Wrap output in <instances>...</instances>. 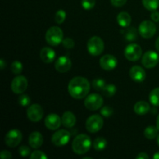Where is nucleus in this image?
<instances>
[{
    "instance_id": "nucleus-1",
    "label": "nucleus",
    "mask_w": 159,
    "mask_h": 159,
    "mask_svg": "<svg viewBox=\"0 0 159 159\" xmlns=\"http://www.w3.org/2000/svg\"><path fill=\"white\" fill-rule=\"evenodd\" d=\"M68 89L71 97L75 99H82L89 93V82L85 78L77 76L70 81Z\"/></svg>"
},
{
    "instance_id": "nucleus-2",
    "label": "nucleus",
    "mask_w": 159,
    "mask_h": 159,
    "mask_svg": "<svg viewBox=\"0 0 159 159\" xmlns=\"http://www.w3.org/2000/svg\"><path fill=\"white\" fill-rule=\"evenodd\" d=\"M91 146V138L85 134L77 135L73 140L72 144H71L73 152L79 155H85V153H87L89 151Z\"/></svg>"
},
{
    "instance_id": "nucleus-3",
    "label": "nucleus",
    "mask_w": 159,
    "mask_h": 159,
    "mask_svg": "<svg viewBox=\"0 0 159 159\" xmlns=\"http://www.w3.org/2000/svg\"><path fill=\"white\" fill-rule=\"evenodd\" d=\"M46 41L51 46H57L63 41V31L58 26H51L46 32Z\"/></svg>"
},
{
    "instance_id": "nucleus-4",
    "label": "nucleus",
    "mask_w": 159,
    "mask_h": 159,
    "mask_svg": "<svg viewBox=\"0 0 159 159\" xmlns=\"http://www.w3.org/2000/svg\"><path fill=\"white\" fill-rule=\"evenodd\" d=\"M87 50L93 56H99L104 50V42L99 37H91L87 43Z\"/></svg>"
},
{
    "instance_id": "nucleus-5",
    "label": "nucleus",
    "mask_w": 159,
    "mask_h": 159,
    "mask_svg": "<svg viewBox=\"0 0 159 159\" xmlns=\"http://www.w3.org/2000/svg\"><path fill=\"white\" fill-rule=\"evenodd\" d=\"M103 126V120L98 114L90 116L85 122L86 130L90 133H96L102 129Z\"/></svg>"
},
{
    "instance_id": "nucleus-6",
    "label": "nucleus",
    "mask_w": 159,
    "mask_h": 159,
    "mask_svg": "<svg viewBox=\"0 0 159 159\" xmlns=\"http://www.w3.org/2000/svg\"><path fill=\"white\" fill-rule=\"evenodd\" d=\"M124 55L130 61H137L142 55V49L137 43H130L124 50Z\"/></svg>"
},
{
    "instance_id": "nucleus-7",
    "label": "nucleus",
    "mask_w": 159,
    "mask_h": 159,
    "mask_svg": "<svg viewBox=\"0 0 159 159\" xmlns=\"http://www.w3.org/2000/svg\"><path fill=\"white\" fill-rule=\"evenodd\" d=\"M71 138V134L66 130H59L51 137V142L56 147L66 145Z\"/></svg>"
},
{
    "instance_id": "nucleus-8",
    "label": "nucleus",
    "mask_w": 159,
    "mask_h": 159,
    "mask_svg": "<svg viewBox=\"0 0 159 159\" xmlns=\"http://www.w3.org/2000/svg\"><path fill=\"white\" fill-rule=\"evenodd\" d=\"M140 35L146 39L152 38L156 33V26L155 23L149 20H144L141 22L138 28Z\"/></svg>"
},
{
    "instance_id": "nucleus-9",
    "label": "nucleus",
    "mask_w": 159,
    "mask_h": 159,
    "mask_svg": "<svg viewBox=\"0 0 159 159\" xmlns=\"http://www.w3.org/2000/svg\"><path fill=\"white\" fill-rule=\"evenodd\" d=\"M84 104L88 110H97L102 107L103 104V99L100 95L93 93L85 98Z\"/></svg>"
},
{
    "instance_id": "nucleus-10",
    "label": "nucleus",
    "mask_w": 159,
    "mask_h": 159,
    "mask_svg": "<svg viewBox=\"0 0 159 159\" xmlns=\"http://www.w3.org/2000/svg\"><path fill=\"white\" fill-rule=\"evenodd\" d=\"M22 138H23V135H22L21 131L17 129H12L6 134L5 143L8 147L15 148L21 142Z\"/></svg>"
},
{
    "instance_id": "nucleus-11",
    "label": "nucleus",
    "mask_w": 159,
    "mask_h": 159,
    "mask_svg": "<svg viewBox=\"0 0 159 159\" xmlns=\"http://www.w3.org/2000/svg\"><path fill=\"white\" fill-rule=\"evenodd\" d=\"M28 82L26 77L23 75L16 76L11 82V89L16 94H22L26 90Z\"/></svg>"
},
{
    "instance_id": "nucleus-12",
    "label": "nucleus",
    "mask_w": 159,
    "mask_h": 159,
    "mask_svg": "<svg viewBox=\"0 0 159 159\" xmlns=\"http://www.w3.org/2000/svg\"><path fill=\"white\" fill-rule=\"evenodd\" d=\"M28 119L32 122H38L43 118V110L41 106L38 104H33L26 111Z\"/></svg>"
},
{
    "instance_id": "nucleus-13",
    "label": "nucleus",
    "mask_w": 159,
    "mask_h": 159,
    "mask_svg": "<svg viewBox=\"0 0 159 159\" xmlns=\"http://www.w3.org/2000/svg\"><path fill=\"white\" fill-rule=\"evenodd\" d=\"M159 61V56L156 52L153 51H149L144 53L142 57L141 63L145 68H155Z\"/></svg>"
},
{
    "instance_id": "nucleus-14",
    "label": "nucleus",
    "mask_w": 159,
    "mask_h": 159,
    "mask_svg": "<svg viewBox=\"0 0 159 159\" xmlns=\"http://www.w3.org/2000/svg\"><path fill=\"white\" fill-rule=\"evenodd\" d=\"M99 65L102 69L111 71L117 65V59L111 54H105L99 60Z\"/></svg>"
},
{
    "instance_id": "nucleus-15",
    "label": "nucleus",
    "mask_w": 159,
    "mask_h": 159,
    "mask_svg": "<svg viewBox=\"0 0 159 159\" xmlns=\"http://www.w3.org/2000/svg\"><path fill=\"white\" fill-rule=\"evenodd\" d=\"M45 126L48 130H56L61 127L62 124L61 118L55 113H51L47 116L44 120Z\"/></svg>"
},
{
    "instance_id": "nucleus-16",
    "label": "nucleus",
    "mask_w": 159,
    "mask_h": 159,
    "mask_svg": "<svg viewBox=\"0 0 159 159\" xmlns=\"http://www.w3.org/2000/svg\"><path fill=\"white\" fill-rule=\"evenodd\" d=\"M54 68L58 72L65 73L71 68V61L67 56H61L56 60Z\"/></svg>"
},
{
    "instance_id": "nucleus-17",
    "label": "nucleus",
    "mask_w": 159,
    "mask_h": 159,
    "mask_svg": "<svg viewBox=\"0 0 159 159\" xmlns=\"http://www.w3.org/2000/svg\"><path fill=\"white\" fill-rule=\"evenodd\" d=\"M130 77L131 78L132 80L137 82H142L145 80L146 79V73L145 71L138 65H134L130 69Z\"/></svg>"
},
{
    "instance_id": "nucleus-18",
    "label": "nucleus",
    "mask_w": 159,
    "mask_h": 159,
    "mask_svg": "<svg viewBox=\"0 0 159 159\" xmlns=\"http://www.w3.org/2000/svg\"><path fill=\"white\" fill-rule=\"evenodd\" d=\"M40 58L43 61L44 63L49 64L54 61L56 57V53L52 48H48V47H45V48H42L40 51Z\"/></svg>"
},
{
    "instance_id": "nucleus-19",
    "label": "nucleus",
    "mask_w": 159,
    "mask_h": 159,
    "mask_svg": "<svg viewBox=\"0 0 159 159\" xmlns=\"http://www.w3.org/2000/svg\"><path fill=\"white\" fill-rule=\"evenodd\" d=\"M43 143V138L40 132L34 131L29 136V144L32 148H39Z\"/></svg>"
},
{
    "instance_id": "nucleus-20",
    "label": "nucleus",
    "mask_w": 159,
    "mask_h": 159,
    "mask_svg": "<svg viewBox=\"0 0 159 159\" xmlns=\"http://www.w3.org/2000/svg\"><path fill=\"white\" fill-rule=\"evenodd\" d=\"M62 124L67 128H71L76 123V117L71 112L66 111L64 113L61 118Z\"/></svg>"
},
{
    "instance_id": "nucleus-21",
    "label": "nucleus",
    "mask_w": 159,
    "mask_h": 159,
    "mask_svg": "<svg viewBox=\"0 0 159 159\" xmlns=\"http://www.w3.org/2000/svg\"><path fill=\"white\" fill-rule=\"evenodd\" d=\"M134 110L138 115H145L150 110V105L145 101H139L135 103Z\"/></svg>"
},
{
    "instance_id": "nucleus-22",
    "label": "nucleus",
    "mask_w": 159,
    "mask_h": 159,
    "mask_svg": "<svg viewBox=\"0 0 159 159\" xmlns=\"http://www.w3.org/2000/svg\"><path fill=\"white\" fill-rule=\"evenodd\" d=\"M116 20H117L118 24L122 27H127L130 25L131 23V17H130V14L127 13L126 12H120L116 17Z\"/></svg>"
},
{
    "instance_id": "nucleus-23",
    "label": "nucleus",
    "mask_w": 159,
    "mask_h": 159,
    "mask_svg": "<svg viewBox=\"0 0 159 159\" xmlns=\"http://www.w3.org/2000/svg\"><path fill=\"white\" fill-rule=\"evenodd\" d=\"M158 130H159L157 127H155V126H148L144 130V136L148 139H155L156 137H158Z\"/></svg>"
},
{
    "instance_id": "nucleus-24",
    "label": "nucleus",
    "mask_w": 159,
    "mask_h": 159,
    "mask_svg": "<svg viewBox=\"0 0 159 159\" xmlns=\"http://www.w3.org/2000/svg\"><path fill=\"white\" fill-rule=\"evenodd\" d=\"M93 148L96 151H102L107 148V140L102 137H99V138H96L93 143Z\"/></svg>"
},
{
    "instance_id": "nucleus-25",
    "label": "nucleus",
    "mask_w": 159,
    "mask_h": 159,
    "mask_svg": "<svg viewBox=\"0 0 159 159\" xmlns=\"http://www.w3.org/2000/svg\"><path fill=\"white\" fill-rule=\"evenodd\" d=\"M143 6L149 11L156 10L159 6V0H142Z\"/></svg>"
},
{
    "instance_id": "nucleus-26",
    "label": "nucleus",
    "mask_w": 159,
    "mask_h": 159,
    "mask_svg": "<svg viewBox=\"0 0 159 159\" xmlns=\"http://www.w3.org/2000/svg\"><path fill=\"white\" fill-rule=\"evenodd\" d=\"M149 100L152 105L159 107V88H155L149 94Z\"/></svg>"
},
{
    "instance_id": "nucleus-27",
    "label": "nucleus",
    "mask_w": 159,
    "mask_h": 159,
    "mask_svg": "<svg viewBox=\"0 0 159 159\" xmlns=\"http://www.w3.org/2000/svg\"><path fill=\"white\" fill-rule=\"evenodd\" d=\"M102 93L103 96H107V97H112L114 96L116 93V87L113 84H108L106 85L103 89L102 90Z\"/></svg>"
},
{
    "instance_id": "nucleus-28",
    "label": "nucleus",
    "mask_w": 159,
    "mask_h": 159,
    "mask_svg": "<svg viewBox=\"0 0 159 159\" xmlns=\"http://www.w3.org/2000/svg\"><path fill=\"white\" fill-rule=\"evenodd\" d=\"M92 85H93V87L96 90H97V91H102L107 84H106L105 80H103L102 79H95L92 82Z\"/></svg>"
},
{
    "instance_id": "nucleus-29",
    "label": "nucleus",
    "mask_w": 159,
    "mask_h": 159,
    "mask_svg": "<svg viewBox=\"0 0 159 159\" xmlns=\"http://www.w3.org/2000/svg\"><path fill=\"white\" fill-rule=\"evenodd\" d=\"M11 71L13 74L19 75L23 71V65L19 61H15L11 65Z\"/></svg>"
},
{
    "instance_id": "nucleus-30",
    "label": "nucleus",
    "mask_w": 159,
    "mask_h": 159,
    "mask_svg": "<svg viewBox=\"0 0 159 159\" xmlns=\"http://www.w3.org/2000/svg\"><path fill=\"white\" fill-rule=\"evenodd\" d=\"M66 18V12L63 9H59L55 14V22L57 24H61L64 23Z\"/></svg>"
},
{
    "instance_id": "nucleus-31",
    "label": "nucleus",
    "mask_w": 159,
    "mask_h": 159,
    "mask_svg": "<svg viewBox=\"0 0 159 159\" xmlns=\"http://www.w3.org/2000/svg\"><path fill=\"white\" fill-rule=\"evenodd\" d=\"M30 98L29 97L28 95L23 94L21 95L20 96H19L18 98V102L20 105H21L22 107H27L30 103Z\"/></svg>"
},
{
    "instance_id": "nucleus-32",
    "label": "nucleus",
    "mask_w": 159,
    "mask_h": 159,
    "mask_svg": "<svg viewBox=\"0 0 159 159\" xmlns=\"http://www.w3.org/2000/svg\"><path fill=\"white\" fill-rule=\"evenodd\" d=\"M96 5V0H82V6L85 10H90Z\"/></svg>"
},
{
    "instance_id": "nucleus-33",
    "label": "nucleus",
    "mask_w": 159,
    "mask_h": 159,
    "mask_svg": "<svg viewBox=\"0 0 159 159\" xmlns=\"http://www.w3.org/2000/svg\"><path fill=\"white\" fill-rule=\"evenodd\" d=\"M30 158L31 159H47L48 156L46 155V154L44 152H41V151H35V152H33L30 155Z\"/></svg>"
},
{
    "instance_id": "nucleus-34",
    "label": "nucleus",
    "mask_w": 159,
    "mask_h": 159,
    "mask_svg": "<svg viewBox=\"0 0 159 159\" xmlns=\"http://www.w3.org/2000/svg\"><path fill=\"white\" fill-rule=\"evenodd\" d=\"M100 113L102 116H105V117H110V116H112V114L113 113V108H111L109 106H106L103 107L100 110Z\"/></svg>"
},
{
    "instance_id": "nucleus-35",
    "label": "nucleus",
    "mask_w": 159,
    "mask_h": 159,
    "mask_svg": "<svg viewBox=\"0 0 159 159\" xmlns=\"http://www.w3.org/2000/svg\"><path fill=\"white\" fill-rule=\"evenodd\" d=\"M18 152L21 156L26 157L28 155H30V148L29 147H27V146L23 145L19 148Z\"/></svg>"
},
{
    "instance_id": "nucleus-36",
    "label": "nucleus",
    "mask_w": 159,
    "mask_h": 159,
    "mask_svg": "<svg viewBox=\"0 0 159 159\" xmlns=\"http://www.w3.org/2000/svg\"><path fill=\"white\" fill-rule=\"evenodd\" d=\"M62 43H63L64 47L68 49H71L75 46V41L71 38H65L62 41Z\"/></svg>"
},
{
    "instance_id": "nucleus-37",
    "label": "nucleus",
    "mask_w": 159,
    "mask_h": 159,
    "mask_svg": "<svg viewBox=\"0 0 159 159\" xmlns=\"http://www.w3.org/2000/svg\"><path fill=\"white\" fill-rule=\"evenodd\" d=\"M137 37L136 33H135V30L134 28H132V30H128V32L126 34V38L128 40H135Z\"/></svg>"
},
{
    "instance_id": "nucleus-38",
    "label": "nucleus",
    "mask_w": 159,
    "mask_h": 159,
    "mask_svg": "<svg viewBox=\"0 0 159 159\" xmlns=\"http://www.w3.org/2000/svg\"><path fill=\"white\" fill-rule=\"evenodd\" d=\"M127 0H110V2L113 6L116 7H121L126 4Z\"/></svg>"
},
{
    "instance_id": "nucleus-39",
    "label": "nucleus",
    "mask_w": 159,
    "mask_h": 159,
    "mask_svg": "<svg viewBox=\"0 0 159 159\" xmlns=\"http://www.w3.org/2000/svg\"><path fill=\"white\" fill-rule=\"evenodd\" d=\"M0 158H2V159H8V158H12V155H11V153L8 151H2L0 153Z\"/></svg>"
},
{
    "instance_id": "nucleus-40",
    "label": "nucleus",
    "mask_w": 159,
    "mask_h": 159,
    "mask_svg": "<svg viewBox=\"0 0 159 159\" xmlns=\"http://www.w3.org/2000/svg\"><path fill=\"white\" fill-rule=\"evenodd\" d=\"M151 18L155 23H158L159 22V12H157L156 10L152 11V14H151Z\"/></svg>"
},
{
    "instance_id": "nucleus-41",
    "label": "nucleus",
    "mask_w": 159,
    "mask_h": 159,
    "mask_svg": "<svg viewBox=\"0 0 159 159\" xmlns=\"http://www.w3.org/2000/svg\"><path fill=\"white\" fill-rule=\"evenodd\" d=\"M136 158H138V159H148V158H149V156L146 153H144V152H142V153L138 154V155L136 156Z\"/></svg>"
},
{
    "instance_id": "nucleus-42",
    "label": "nucleus",
    "mask_w": 159,
    "mask_h": 159,
    "mask_svg": "<svg viewBox=\"0 0 159 159\" xmlns=\"http://www.w3.org/2000/svg\"><path fill=\"white\" fill-rule=\"evenodd\" d=\"M6 66V62L5 61L4 59H0V68L1 69H4L5 67Z\"/></svg>"
},
{
    "instance_id": "nucleus-43",
    "label": "nucleus",
    "mask_w": 159,
    "mask_h": 159,
    "mask_svg": "<svg viewBox=\"0 0 159 159\" xmlns=\"http://www.w3.org/2000/svg\"><path fill=\"white\" fill-rule=\"evenodd\" d=\"M155 48H156L157 51L159 52V37L157 38L156 42H155Z\"/></svg>"
},
{
    "instance_id": "nucleus-44",
    "label": "nucleus",
    "mask_w": 159,
    "mask_h": 159,
    "mask_svg": "<svg viewBox=\"0 0 159 159\" xmlns=\"http://www.w3.org/2000/svg\"><path fill=\"white\" fill-rule=\"evenodd\" d=\"M153 158L154 159H159V152H156V153H155V155H154Z\"/></svg>"
},
{
    "instance_id": "nucleus-45",
    "label": "nucleus",
    "mask_w": 159,
    "mask_h": 159,
    "mask_svg": "<svg viewBox=\"0 0 159 159\" xmlns=\"http://www.w3.org/2000/svg\"><path fill=\"white\" fill-rule=\"evenodd\" d=\"M156 127H158V129L159 130V114L157 117V121H156Z\"/></svg>"
},
{
    "instance_id": "nucleus-46",
    "label": "nucleus",
    "mask_w": 159,
    "mask_h": 159,
    "mask_svg": "<svg viewBox=\"0 0 159 159\" xmlns=\"http://www.w3.org/2000/svg\"><path fill=\"white\" fill-rule=\"evenodd\" d=\"M157 143H158V144L159 146V134L158 135V137H157Z\"/></svg>"
}]
</instances>
